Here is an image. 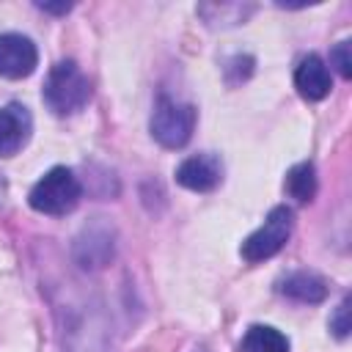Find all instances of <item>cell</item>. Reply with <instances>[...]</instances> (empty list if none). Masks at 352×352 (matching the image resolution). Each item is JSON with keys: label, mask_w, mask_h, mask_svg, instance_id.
<instances>
[{"label": "cell", "mask_w": 352, "mask_h": 352, "mask_svg": "<svg viewBox=\"0 0 352 352\" xmlns=\"http://www.w3.org/2000/svg\"><path fill=\"white\" fill-rule=\"evenodd\" d=\"M88 99H91V82L74 60H60L50 69L44 82V104L52 113L58 116L77 113L85 107Z\"/></svg>", "instance_id": "1"}, {"label": "cell", "mask_w": 352, "mask_h": 352, "mask_svg": "<svg viewBox=\"0 0 352 352\" xmlns=\"http://www.w3.org/2000/svg\"><path fill=\"white\" fill-rule=\"evenodd\" d=\"M80 192V182L69 168H52L36 182L28 201L41 214H66L77 206Z\"/></svg>", "instance_id": "2"}, {"label": "cell", "mask_w": 352, "mask_h": 352, "mask_svg": "<svg viewBox=\"0 0 352 352\" xmlns=\"http://www.w3.org/2000/svg\"><path fill=\"white\" fill-rule=\"evenodd\" d=\"M195 118L198 113L192 104H182V102L162 96L151 116V135L165 148H182L195 129Z\"/></svg>", "instance_id": "3"}, {"label": "cell", "mask_w": 352, "mask_h": 352, "mask_svg": "<svg viewBox=\"0 0 352 352\" xmlns=\"http://www.w3.org/2000/svg\"><path fill=\"white\" fill-rule=\"evenodd\" d=\"M292 226H294V214L289 206H275L264 226L258 231H253L245 242H242V258L256 264V261H264L270 256H275L292 236Z\"/></svg>", "instance_id": "4"}, {"label": "cell", "mask_w": 352, "mask_h": 352, "mask_svg": "<svg viewBox=\"0 0 352 352\" xmlns=\"http://www.w3.org/2000/svg\"><path fill=\"white\" fill-rule=\"evenodd\" d=\"M38 52L30 38L19 33H3L0 36V74L8 80L28 77L36 69Z\"/></svg>", "instance_id": "5"}, {"label": "cell", "mask_w": 352, "mask_h": 352, "mask_svg": "<svg viewBox=\"0 0 352 352\" xmlns=\"http://www.w3.org/2000/svg\"><path fill=\"white\" fill-rule=\"evenodd\" d=\"M223 179V162L214 154H195L187 157L176 168V182L192 192H209Z\"/></svg>", "instance_id": "6"}, {"label": "cell", "mask_w": 352, "mask_h": 352, "mask_svg": "<svg viewBox=\"0 0 352 352\" xmlns=\"http://www.w3.org/2000/svg\"><path fill=\"white\" fill-rule=\"evenodd\" d=\"M30 129H33V121H30L28 107L22 104L0 107V157L16 154L28 143Z\"/></svg>", "instance_id": "7"}, {"label": "cell", "mask_w": 352, "mask_h": 352, "mask_svg": "<svg viewBox=\"0 0 352 352\" xmlns=\"http://www.w3.org/2000/svg\"><path fill=\"white\" fill-rule=\"evenodd\" d=\"M294 85L300 91V96H305L308 102H319L330 94L333 82H330V72L324 66V60L319 55H305L294 72Z\"/></svg>", "instance_id": "8"}, {"label": "cell", "mask_w": 352, "mask_h": 352, "mask_svg": "<svg viewBox=\"0 0 352 352\" xmlns=\"http://www.w3.org/2000/svg\"><path fill=\"white\" fill-rule=\"evenodd\" d=\"M278 292L297 302H322L327 297V283L314 272H292L280 280Z\"/></svg>", "instance_id": "9"}, {"label": "cell", "mask_w": 352, "mask_h": 352, "mask_svg": "<svg viewBox=\"0 0 352 352\" xmlns=\"http://www.w3.org/2000/svg\"><path fill=\"white\" fill-rule=\"evenodd\" d=\"M239 352H289V338L267 324H253L242 341H239Z\"/></svg>", "instance_id": "10"}, {"label": "cell", "mask_w": 352, "mask_h": 352, "mask_svg": "<svg viewBox=\"0 0 352 352\" xmlns=\"http://www.w3.org/2000/svg\"><path fill=\"white\" fill-rule=\"evenodd\" d=\"M286 192L297 201V204H308L316 195V170L311 162H300L286 173Z\"/></svg>", "instance_id": "11"}, {"label": "cell", "mask_w": 352, "mask_h": 352, "mask_svg": "<svg viewBox=\"0 0 352 352\" xmlns=\"http://www.w3.org/2000/svg\"><path fill=\"white\" fill-rule=\"evenodd\" d=\"M330 63L341 72V77H352V60H349V41H338L330 52Z\"/></svg>", "instance_id": "12"}, {"label": "cell", "mask_w": 352, "mask_h": 352, "mask_svg": "<svg viewBox=\"0 0 352 352\" xmlns=\"http://www.w3.org/2000/svg\"><path fill=\"white\" fill-rule=\"evenodd\" d=\"M346 314H349V300H344V302L336 308V316L330 319V330H333L338 338H346V333H349V322H346Z\"/></svg>", "instance_id": "13"}, {"label": "cell", "mask_w": 352, "mask_h": 352, "mask_svg": "<svg viewBox=\"0 0 352 352\" xmlns=\"http://www.w3.org/2000/svg\"><path fill=\"white\" fill-rule=\"evenodd\" d=\"M38 8H41V11H52V14H66L72 6H69V3H60V6H52V3H38Z\"/></svg>", "instance_id": "14"}]
</instances>
